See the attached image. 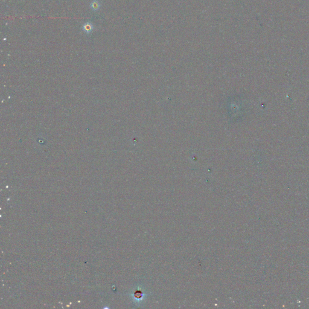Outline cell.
<instances>
[{
  "label": "cell",
  "instance_id": "obj_1",
  "mask_svg": "<svg viewBox=\"0 0 309 309\" xmlns=\"http://www.w3.org/2000/svg\"><path fill=\"white\" fill-rule=\"evenodd\" d=\"M93 29H94V26H93V24L89 23V22L84 24L82 26L83 31H84L85 33H87V34L91 33L93 31Z\"/></svg>",
  "mask_w": 309,
  "mask_h": 309
},
{
  "label": "cell",
  "instance_id": "obj_2",
  "mask_svg": "<svg viewBox=\"0 0 309 309\" xmlns=\"http://www.w3.org/2000/svg\"><path fill=\"white\" fill-rule=\"evenodd\" d=\"M90 8L94 11H97L100 8V3L98 0H93L90 4Z\"/></svg>",
  "mask_w": 309,
  "mask_h": 309
}]
</instances>
